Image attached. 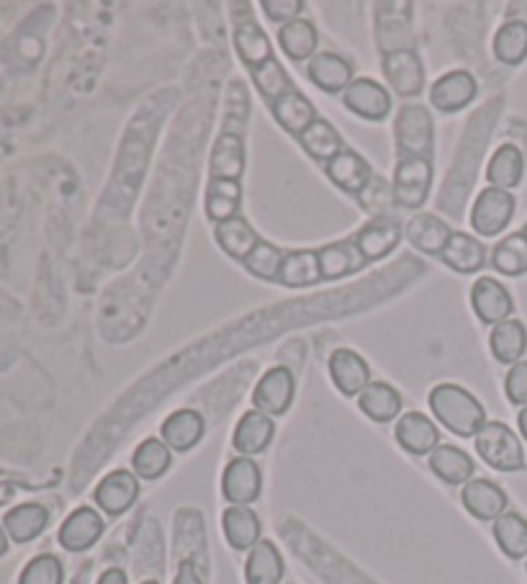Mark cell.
Masks as SVG:
<instances>
[{"mask_svg": "<svg viewBox=\"0 0 527 584\" xmlns=\"http://www.w3.org/2000/svg\"><path fill=\"white\" fill-rule=\"evenodd\" d=\"M427 399L435 420L458 438H476L478 430L489 422L484 404L458 383H437Z\"/></svg>", "mask_w": 527, "mask_h": 584, "instance_id": "obj_1", "label": "cell"}, {"mask_svg": "<svg viewBox=\"0 0 527 584\" xmlns=\"http://www.w3.org/2000/svg\"><path fill=\"white\" fill-rule=\"evenodd\" d=\"M476 453L486 467H492L494 471H505V474H513V471L525 469V451L517 433L505 422L492 420L478 430L474 438Z\"/></svg>", "mask_w": 527, "mask_h": 584, "instance_id": "obj_2", "label": "cell"}, {"mask_svg": "<svg viewBox=\"0 0 527 584\" xmlns=\"http://www.w3.org/2000/svg\"><path fill=\"white\" fill-rule=\"evenodd\" d=\"M399 157H433L435 124L433 116L420 103H404L394 122Z\"/></svg>", "mask_w": 527, "mask_h": 584, "instance_id": "obj_3", "label": "cell"}, {"mask_svg": "<svg viewBox=\"0 0 527 584\" xmlns=\"http://www.w3.org/2000/svg\"><path fill=\"white\" fill-rule=\"evenodd\" d=\"M433 188V157H399L391 196L404 209H420Z\"/></svg>", "mask_w": 527, "mask_h": 584, "instance_id": "obj_4", "label": "cell"}, {"mask_svg": "<svg viewBox=\"0 0 527 584\" xmlns=\"http://www.w3.org/2000/svg\"><path fill=\"white\" fill-rule=\"evenodd\" d=\"M515 209V196L509 191L489 186L476 196L474 209H471V227L478 237H497L509 227Z\"/></svg>", "mask_w": 527, "mask_h": 584, "instance_id": "obj_5", "label": "cell"}, {"mask_svg": "<svg viewBox=\"0 0 527 584\" xmlns=\"http://www.w3.org/2000/svg\"><path fill=\"white\" fill-rule=\"evenodd\" d=\"M293 397H297V379L286 366H276L260 376V381L252 389L255 410L278 418L291 410Z\"/></svg>", "mask_w": 527, "mask_h": 584, "instance_id": "obj_6", "label": "cell"}, {"mask_svg": "<svg viewBox=\"0 0 527 584\" xmlns=\"http://www.w3.org/2000/svg\"><path fill=\"white\" fill-rule=\"evenodd\" d=\"M262 492V471L258 461L247 459V455H237L225 467L221 474V494L229 505L250 508Z\"/></svg>", "mask_w": 527, "mask_h": 584, "instance_id": "obj_7", "label": "cell"}, {"mask_svg": "<svg viewBox=\"0 0 527 584\" xmlns=\"http://www.w3.org/2000/svg\"><path fill=\"white\" fill-rule=\"evenodd\" d=\"M383 75L389 88L402 99H417L425 88V68H422L420 54L414 50H391L383 54Z\"/></svg>", "mask_w": 527, "mask_h": 584, "instance_id": "obj_8", "label": "cell"}, {"mask_svg": "<svg viewBox=\"0 0 527 584\" xmlns=\"http://www.w3.org/2000/svg\"><path fill=\"white\" fill-rule=\"evenodd\" d=\"M471 307H474L476 317L482 319L484 325H499L513 319L515 311V299L509 289L497 278L492 276H482L478 281L471 286Z\"/></svg>", "mask_w": 527, "mask_h": 584, "instance_id": "obj_9", "label": "cell"}, {"mask_svg": "<svg viewBox=\"0 0 527 584\" xmlns=\"http://www.w3.org/2000/svg\"><path fill=\"white\" fill-rule=\"evenodd\" d=\"M140 498V477L130 469H116L101 479V484L95 486L93 500L106 515L118 518L126 510L134 508V502Z\"/></svg>", "mask_w": 527, "mask_h": 584, "instance_id": "obj_10", "label": "cell"}, {"mask_svg": "<svg viewBox=\"0 0 527 584\" xmlns=\"http://www.w3.org/2000/svg\"><path fill=\"white\" fill-rule=\"evenodd\" d=\"M342 103L355 116L365 119V122H383L391 114L389 91L371 78H355L348 85V91L342 93Z\"/></svg>", "mask_w": 527, "mask_h": 584, "instance_id": "obj_11", "label": "cell"}, {"mask_svg": "<svg viewBox=\"0 0 527 584\" xmlns=\"http://www.w3.org/2000/svg\"><path fill=\"white\" fill-rule=\"evenodd\" d=\"M476 99V78L468 70L441 75L430 88V101L441 114H458Z\"/></svg>", "mask_w": 527, "mask_h": 584, "instance_id": "obj_12", "label": "cell"}, {"mask_svg": "<svg viewBox=\"0 0 527 584\" xmlns=\"http://www.w3.org/2000/svg\"><path fill=\"white\" fill-rule=\"evenodd\" d=\"M461 502L471 515L484 523H494L507 512V492L492 479H471L468 484H463Z\"/></svg>", "mask_w": 527, "mask_h": 584, "instance_id": "obj_13", "label": "cell"}, {"mask_svg": "<svg viewBox=\"0 0 527 584\" xmlns=\"http://www.w3.org/2000/svg\"><path fill=\"white\" fill-rule=\"evenodd\" d=\"M103 527H106V523H103L99 510L78 508L70 512L68 520L60 527V546L65 551H73V554L93 549L95 543L101 541Z\"/></svg>", "mask_w": 527, "mask_h": 584, "instance_id": "obj_14", "label": "cell"}, {"mask_svg": "<svg viewBox=\"0 0 527 584\" xmlns=\"http://www.w3.org/2000/svg\"><path fill=\"white\" fill-rule=\"evenodd\" d=\"M330 379L340 395L361 397V391L371 383V366L355 350L338 348L330 356Z\"/></svg>", "mask_w": 527, "mask_h": 584, "instance_id": "obj_15", "label": "cell"}, {"mask_svg": "<svg viewBox=\"0 0 527 584\" xmlns=\"http://www.w3.org/2000/svg\"><path fill=\"white\" fill-rule=\"evenodd\" d=\"M307 78L314 83L319 91L338 95L345 93L348 85L355 80L353 65L338 52H317L307 62Z\"/></svg>", "mask_w": 527, "mask_h": 584, "instance_id": "obj_16", "label": "cell"}, {"mask_svg": "<svg viewBox=\"0 0 527 584\" xmlns=\"http://www.w3.org/2000/svg\"><path fill=\"white\" fill-rule=\"evenodd\" d=\"M396 443L412 455H430L441 445V430L425 412H406L396 420Z\"/></svg>", "mask_w": 527, "mask_h": 584, "instance_id": "obj_17", "label": "cell"}, {"mask_svg": "<svg viewBox=\"0 0 527 584\" xmlns=\"http://www.w3.org/2000/svg\"><path fill=\"white\" fill-rule=\"evenodd\" d=\"M327 178H330L334 186L345 191V194L363 196L365 188L373 183V171L365 160L358 155L353 150H342L338 157H332L330 163L324 165Z\"/></svg>", "mask_w": 527, "mask_h": 584, "instance_id": "obj_18", "label": "cell"}, {"mask_svg": "<svg viewBox=\"0 0 527 584\" xmlns=\"http://www.w3.org/2000/svg\"><path fill=\"white\" fill-rule=\"evenodd\" d=\"M273 436H276L273 418H268V414H262L258 410H250L237 420L231 445H235V451L239 455L252 459V455L262 453L270 443H273Z\"/></svg>", "mask_w": 527, "mask_h": 584, "instance_id": "obj_19", "label": "cell"}, {"mask_svg": "<svg viewBox=\"0 0 527 584\" xmlns=\"http://www.w3.org/2000/svg\"><path fill=\"white\" fill-rule=\"evenodd\" d=\"M427 463H430V471L441 479V482L451 484V486H461V484H468L471 479H474V471H476V463L471 455L463 451L458 445H451V443H441L435 448L433 453L427 455Z\"/></svg>", "mask_w": 527, "mask_h": 584, "instance_id": "obj_20", "label": "cell"}, {"mask_svg": "<svg viewBox=\"0 0 527 584\" xmlns=\"http://www.w3.org/2000/svg\"><path fill=\"white\" fill-rule=\"evenodd\" d=\"M163 443L170 448V451L186 453L190 448H196L202 443V438L206 433V420L202 412L196 410H175L170 418L163 422Z\"/></svg>", "mask_w": 527, "mask_h": 584, "instance_id": "obj_21", "label": "cell"}, {"mask_svg": "<svg viewBox=\"0 0 527 584\" xmlns=\"http://www.w3.org/2000/svg\"><path fill=\"white\" fill-rule=\"evenodd\" d=\"M451 235V224L435 217V214H414V217L404 224V237L410 239V245H414L425 255H441L445 245H448Z\"/></svg>", "mask_w": 527, "mask_h": 584, "instance_id": "obj_22", "label": "cell"}, {"mask_svg": "<svg viewBox=\"0 0 527 584\" xmlns=\"http://www.w3.org/2000/svg\"><path fill=\"white\" fill-rule=\"evenodd\" d=\"M441 260L448 266L455 274H478L486 263V247L482 239H476L474 235H468V232H453L448 245H445V250L441 253Z\"/></svg>", "mask_w": 527, "mask_h": 584, "instance_id": "obj_23", "label": "cell"}, {"mask_svg": "<svg viewBox=\"0 0 527 584\" xmlns=\"http://www.w3.org/2000/svg\"><path fill=\"white\" fill-rule=\"evenodd\" d=\"M319 268H322L324 281H338V278L353 276L365 268L363 253L358 250L355 239H340V243L319 247Z\"/></svg>", "mask_w": 527, "mask_h": 584, "instance_id": "obj_24", "label": "cell"}, {"mask_svg": "<svg viewBox=\"0 0 527 584\" xmlns=\"http://www.w3.org/2000/svg\"><path fill=\"white\" fill-rule=\"evenodd\" d=\"M225 539L235 551H252L262 541V523L252 508L229 505L221 515Z\"/></svg>", "mask_w": 527, "mask_h": 584, "instance_id": "obj_25", "label": "cell"}, {"mask_svg": "<svg viewBox=\"0 0 527 584\" xmlns=\"http://www.w3.org/2000/svg\"><path fill=\"white\" fill-rule=\"evenodd\" d=\"M286 564L281 551L273 541H260L252 551H247L245 582L247 584H283Z\"/></svg>", "mask_w": 527, "mask_h": 584, "instance_id": "obj_26", "label": "cell"}, {"mask_svg": "<svg viewBox=\"0 0 527 584\" xmlns=\"http://www.w3.org/2000/svg\"><path fill=\"white\" fill-rule=\"evenodd\" d=\"M353 239L365 260L369 263L381 260L399 245V239H402V227H399V222H394L391 217H379L365 224Z\"/></svg>", "mask_w": 527, "mask_h": 584, "instance_id": "obj_27", "label": "cell"}, {"mask_svg": "<svg viewBox=\"0 0 527 584\" xmlns=\"http://www.w3.org/2000/svg\"><path fill=\"white\" fill-rule=\"evenodd\" d=\"M245 173V142L239 132H221L211 152V181H239Z\"/></svg>", "mask_w": 527, "mask_h": 584, "instance_id": "obj_28", "label": "cell"}, {"mask_svg": "<svg viewBox=\"0 0 527 584\" xmlns=\"http://www.w3.org/2000/svg\"><path fill=\"white\" fill-rule=\"evenodd\" d=\"M270 114H273L276 122L281 124L286 132L293 134V137H301V134L319 119L314 106H311V101L303 93H299L297 88L281 95L276 103H270Z\"/></svg>", "mask_w": 527, "mask_h": 584, "instance_id": "obj_29", "label": "cell"}, {"mask_svg": "<svg viewBox=\"0 0 527 584\" xmlns=\"http://www.w3.org/2000/svg\"><path fill=\"white\" fill-rule=\"evenodd\" d=\"M358 407H361V412L369 420L386 426V422H394L399 412H402V395L386 381H371L361 391V397H358Z\"/></svg>", "mask_w": 527, "mask_h": 584, "instance_id": "obj_30", "label": "cell"}, {"mask_svg": "<svg viewBox=\"0 0 527 584\" xmlns=\"http://www.w3.org/2000/svg\"><path fill=\"white\" fill-rule=\"evenodd\" d=\"M489 348L492 356L497 358V363L513 368L527 354V327L520 319H507V322L494 325L489 335Z\"/></svg>", "mask_w": 527, "mask_h": 584, "instance_id": "obj_31", "label": "cell"}, {"mask_svg": "<svg viewBox=\"0 0 527 584\" xmlns=\"http://www.w3.org/2000/svg\"><path fill=\"white\" fill-rule=\"evenodd\" d=\"M214 237H217V245L221 247V250L235 260H245L247 255L255 250V245L260 243L258 232H255L252 224L247 222L242 214L227 222L214 224Z\"/></svg>", "mask_w": 527, "mask_h": 584, "instance_id": "obj_32", "label": "cell"}, {"mask_svg": "<svg viewBox=\"0 0 527 584\" xmlns=\"http://www.w3.org/2000/svg\"><path fill=\"white\" fill-rule=\"evenodd\" d=\"M46 523H50V512H46L44 505H37V502H27V505L8 510L3 518V527H6L8 539L16 543L34 541L37 535L44 533Z\"/></svg>", "mask_w": 527, "mask_h": 584, "instance_id": "obj_33", "label": "cell"}, {"mask_svg": "<svg viewBox=\"0 0 527 584\" xmlns=\"http://www.w3.org/2000/svg\"><path fill=\"white\" fill-rule=\"evenodd\" d=\"M523 173H525V157L520 147L515 145H499L494 150L489 165H486V181H489V186L502 191L520 186Z\"/></svg>", "mask_w": 527, "mask_h": 584, "instance_id": "obj_34", "label": "cell"}, {"mask_svg": "<svg viewBox=\"0 0 527 584\" xmlns=\"http://www.w3.org/2000/svg\"><path fill=\"white\" fill-rule=\"evenodd\" d=\"M235 50L239 54V60H242L250 70L266 65V62L273 58V50H270L268 34L252 19L237 21V27H235Z\"/></svg>", "mask_w": 527, "mask_h": 584, "instance_id": "obj_35", "label": "cell"}, {"mask_svg": "<svg viewBox=\"0 0 527 584\" xmlns=\"http://www.w3.org/2000/svg\"><path fill=\"white\" fill-rule=\"evenodd\" d=\"M278 44L286 52V58L293 62H303L311 60L317 54V44H319V34L314 29V23L307 19H297L278 27Z\"/></svg>", "mask_w": 527, "mask_h": 584, "instance_id": "obj_36", "label": "cell"}, {"mask_svg": "<svg viewBox=\"0 0 527 584\" xmlns=\"http://www.w3.org/2000/svg\"><path fill=\"white\" fill-rule=\"evenodd\" d=\"M322 281V268H319L317 250H289L286 253L281 276L278 284L289 286V289H303V286H314Z\"/></svg>", "mask_w": 527, "mask_h": 584, "instance_id": "obj_37", "label": "cell"}, {"mask_svg": "<svg viewBox=\"0 0 527 584\" xmlns=\"http://www.w3.org/2000/svg\"><path fill=\"white\" fill-rule=\"evenodd\" d=\"M494 58L502 65H520L527 60V21L509 19L494 34Z\"/></svg>", "mask_w": 527, "mask_h": 584, "instance_id": "obj_38", "label": "cell"}, {"mask_svg": "<svg viewBox=\"0 0 527 584\" xmlns=\"http://www.w3.org/2000/svg\"><path fill=\"white\" fill-rule=\"evenodd\" d=\"M242 206V186L239 181H209L206 188V217L214 224L239 217Z\"/></svg>", "mask_w": 527, "mask_h": 584, "instance_id": "obj_39", "label": "cell"}, {"mask_svg": "<svg viewBox=\"0 0 527 584\" xmlns=\"http://www.w3.org/2000/svg\"><path fill=\"white\" fill-rule=\"evenodd\" d=\"M494 541L507 559H527V520L520 512H505V515L494 520L492 525Z\"/></svg>", "mask_w": 527, "mask_h": 584, "instance_id": "obj_40", "label": "cell"}, {"mask_svg": "<svg viewBox=\"0 0 527 584\" xmlns=\"http://www.w3.org/2000/svg\"><path fill=\"white\" fill-rule=\"evenodd\" d=\"M170 448L163 443V438H147L137 445V451L132 455V467L134 474H137L142 482H155L170 469Z\"/></svg>", "mask_w": 527, "mask_h": 584, "instance_id": "obj_41", "label": "cell"}, {"mask_svg": "<svg viewBox=\"0 0 527 584\" xmlns=\"http://www.w3.org/2000/svg\"><path fill=\"white\" fill-rule=\"evenodd\" d=\"M492 268L502 276H523L527 274V239L523 232H513L505 239H499L492 250Z\"/></svg>", "mask_w": 527, "mask_h": 584, "instance_id": "obj_42", "label": "cell"}, {"mask_svg": "<svg viewBox=\"0 0 527 584\" xmlns=\"http://www.w3.org/2000/svg\"><path fill=\"white\" fill-rule=\"evenodd\" d=\"M299 142H301V147L307 150V155H311L324 165L330 163L332 157H338L342 150H345L340 132L334 130L330 122H324V119H317V122L301 134Z\"/></svg>", "mask_w": 527, "mask_h": 584, "instance_id": "obj_43", "label": "cell"}, {"mask_svg": "<svg viewBox=\"0 0 527 584\" xmlns=\"http://www.w3.org/2000/svg\"><path fill=\"white\" fill-rule=\"evenodd\" d=\"M283 260H286V253L281 250V247H276L273 243H266V239H260V243L255 245V250L247 255L242 263L255 278H260V281H276L278 284Z\"/></svg>", "mask_w": 527, "mask_h": 584, "instance_id": "obj_44", "label": "cell"}, {"mask_svg": "<svg viewBox=\"0 0 527 584\" xmlns=\"http://www.w3.org/2000/svg\"><path fill=\"white\" fill-rule=\"evenodd\" d=\"M250 73H252V80H255V88H258L262 99L268 101V106H270V103H276L278 99H281V95L293 91L291 78L283 73L281 62H278L276 58H270L266 65L250 70Z\"/></svg>", "mask_w": 527, "mask_h": 584, "instance_id": "obj_45", "label": "cell"}, {"mask_svg": "<svg viewBox=\"0 0 527 584\" xmlns=\"http://www.w3.org/2000/svg\"><path fill=\"white\" fill-rule=\"evenodd\" d=\"M65 582V570L62 562L52 554H39L23 566L19 584H62Z\"/></svg>", "mask_w": 527, "mask_h": 584, "instance_id": "obj_46", "label": "cell"}, {"mask_svg": "<svg viewBox=\"0 0 527 584\" xmlns=\"http://www.w3.org/2000/svg\"><path fill=\"white\" fill-rule=\"evenodd\" d=\"M505 395L513 404L527 407V361L515 363L505 376Z\"/></svg>", "mask_w": 527, "mask_h": 584, "instance_id": "obj_47", "label": "cell"}, {"mask_svg": "<svg viewBox=\"0 0 527 584\" xmlns=\"http://www.w3.org/2000/svg\"><path fill=\"white\" fill-rule=\"evenodd\" d=\"M260 6H262V11H266L268 19L281 23V27L289 21L301 19V13H303L301 0H262Z\"/></svg>", "mask_w": 527, "mask_h": 584, "instance_id": "obj_48", "label": "cell"}, {"mask_svg": "<svg viewBox=\"0 0 527 584\" xmlns=\"http://www.w3.org/2000/svg\"><path fill=\"white\" fill-rule=\"evenodd\" d=\"M173 584H204L202 574H198V570L190 562H183L178 566V574H175V582Z\"/></svg>", "mask_w": 527, "mask_h": 584, "instance_id": "obj_49", "label": "cell"}, {"mask_svg": "<svg viewBox=\"0 0 527 584\" xmlns=\"http://www.w3.org/2000/svg\"><path fill=\"white\" fill-rule=\"evenodd\" d=\"M95 584H130V580H126V574L122 570H116V566H111V570H106L99 577V582Z\"/></svg>", "mask_w": 527, "mask_h": 584, "instance_id": "obj_50", "label": "cell"}, {"mask_svg": "<svg viewBox=\"0 0 527 584\" xmlns=\"http://www.w3.org/2000/svg\"><path fill=\"white\" fill-rule=\"evenodd\" d=\"M517 426H520V433L527 440V407H523L520 414H517Z\"/></svg>", "mask_w": 527, "mask_h": 584, "instance_id": "obj_51", "label": "cell"}, {"mask_svg": "<svg viewBox=\"0 0 527 584\" xmlns=\"http://www.w3.org/2000/svg\"><path fill=\"white\" fill-rule=\"evenodd\" d=\"M8 551V533H6V527L0 525V556H3Z\"/></svg>", "mask_w": 527, "mask_h": 584, "instance_id": "obj_52", "label": "cell"}, {"mask_svg": "<svg viewBox=\"0 0 527 584\" xmlns=\"http://www.w3.org/2000/svg\"><path fill=\"white\" fill-rule=\"evenodd\" d=\"M142 584H159V582H155V580H147V582H142Z\"/></svg>", "mask_w": 527, "mask_h": 584, "instance_id": "obj_53", "label": "cell"}, {"mask_svg": "<svg viewBox=\"0 0 527 584\" xmlns=\"http://www.w3.org/2000/svg\"><path fill=\"white\" fill-rule=\"evenodd\" d=\"M523 235H525V239H527V224L523 227Z\"/></svg>", "mask_w": 527, "mask_h": 584, "instance_id": "obj_54", "label": "cell"}, {"mask_svg": "<svg viewBox=\"0 0 527 584\" xmlns=\"http://www.w3.org/2000/svg\"><path fill=\"white\" fill-rule=\"evenodd\" d=\"M525 570H527V564H525Z\"/></svg>", "mask_w": 527, "mask_h": 584, "instance_id": "obj_55", "label": "cell"}]
</instances>
